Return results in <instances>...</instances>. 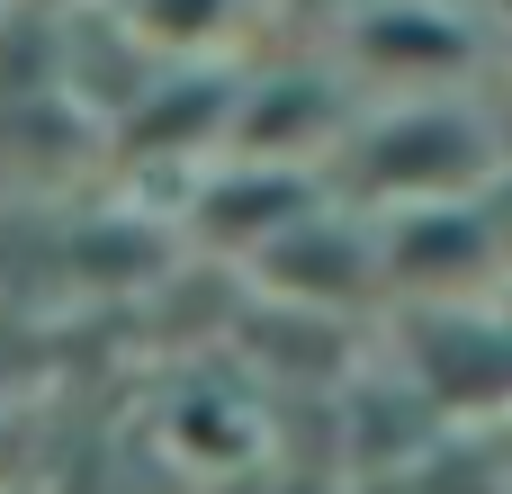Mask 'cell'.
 <instances>
[{"mask_svg":"<svg viewBox=\"0 0 512 494\" xmlns=\"http://www.w3.org/2000/svg\"><path fill=\"white\" fill-rule=\"evenodd\" d=\"M324 180L342 189V207L378 216V207H423V198H486L504 180V144L495 117L468 90L441 99H378L342 126Z\"/></svg>","mask_w":512,"mask_h":494,"instance_id":"1","label":"cell"},{"mask_svg":"<svg viewBox=\"0 0 512 494\" xmlns=\"http://www.w3.org/2000/svg\"><path fill=\"white\" fill-rule=\"evenodd\" d=\"M369 252H378V297H396V306H468V297L504 288V243H495L486 198L378 207Z\"/></svg>","mask_w":512,"mask_h":494,"instance_id":"2","label":"cell"},{"mask_svg":"<svg viewBox=\"0 0 512 494\" xmlns=\"http://www.w3.org/2000/svg\"><path fill=\"white\" fill-rule=\"evenodd\" d=\"M396 378L432 405V423H512V333L495 297L396 306Z\"/></svg>","mask_w":512,"mask_h":494,"instance_id":"3","label":"cell"},{"mask_svg":"<svg viewBox=\"0 0 512 494\" xmlns=\"http://www.w3.org/2000/svg\"><path fill=\"white\" fill-rule=\"evenodd\" d=\"M351 72L378 81V99H441L477 72V27L450 0H369L351 18Z\"/></svg>","mask_w":512,"mask_h":494,"instance_id":"4","label":"cell"},{"mask_svg":"<svg viewBox=\"0 0 512 494\" xmlns=\"http://www.w3.org/2000/svg\"><path fill=\"white\" fill-rule=\"evenodd\" d=\"M252 270H261V288H270V297H288V306H306V315H342V306H369V297H378L369 216H360V207H342V198H324L306 225H288Z\"/></svg>","mask_w":512,"mask_h":494,"instance_id":"5","label":"cell"},{"mask_svg":"<svg viewBox=\"0 0 512 494\" xmlns=\"http://www.w3.org/2000/svg\"><path fill=\"white\" fill-rule=\"evenodd\" d=\"M324 207V171H297V162H243V153H225L216 171H207V189H198V207H189V225L207 234V243H234L243 261H261L288 225H306Z\"/></svg>","mask_w":512,"mask_h":494,"instance_id":"6","label":"cell"},{"mask_svg":"<svg viewBox=\"0 0 512 494\" xmlns=\"http://www.w3.org/2000/svg\"><path fill=\"white\" fill-rule=\"evenodd\" d=\"M468 27H512V0H450Z\"/></svg>","mask_w":512,"mask_h":494,"instance_id":"7","label":"cell"},{"mask_svg":"<svg viewBox=\"0 0 512 494\" xmlns=\"http://www.w3.org/2000/svg\"><path fill=\"white\" fill-rule=\"evenodd\" d=\"M360 494H405V477H360Z\"/></svg>","mask_w":512,"mask_h":494,"instance_id":"8","label":"cell"},{"mask_svg":"<svg viewBox=\"0 0 512 494\" xmlns=\"http://www.w3.org/2000/svg\"><path fill=\"white\" fill-rule=\"evenodd\" d=\"M495 315H504V333H512V279H504V288H495Z\"/></svg>","mask_w":512,"mask_h":494,"instance_id":"9","label":"cell"}]
</instances>
